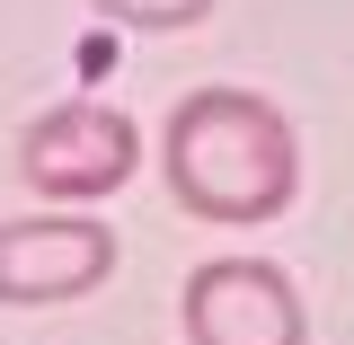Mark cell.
Returning a JSON list of instances; mask_svg holds the SVG:
<instances>
[{"label":"cell","instance_id":"6da1fadb","mask_svg":"<svg viewBox=\"0 0 354 345\" xmlns=\"http://www.w3.org/2000/svg\"><path fill=\"white\" fill-rule=\"evenodd\" d=\"M160 177L195 221L248 230L301 195V142L248 88H195V97H177L169 133H160Z\"/></svg>","mask_w":354,"mask_h":345},{"label":"cell","instance_id":"7a4b0ae2","mask_svg":"<svg viewBox=\"0 0 354 345\" xmlns=\"http://www.w3.org/2000/svg\"><path fill=\"white\" fill-rule=\"evenodd\" d=\"M142 169V124L106 97H71V106H44L36 124L18 133V177L53 195V204H97Z\"/></svg>","mask_w":354,"mask_h":345},{"label":"cell","instance_id":"3957f363","mask_svg":"<svg viewBox=\"0 0 354 345\" xmlns=\"http://www.w3.org/2000/svg\"><path fill=\"white\" fill-rule=\"evenodd\" d=\"M186 345H310V310L292 274L266 257H204L177 292Z\"/></svg>","mask_w":354,"mask_h":345},{"label":"cell","instance_id":"277c9868","mask_svg":"<svg viewBox=\"0 0 354 345\" xmlns=\"http://www.w3.org/2000/svg\"><path fill=\"white\" fill-rule=\"evenodd\" d=\"M115 274V230L88 213H36V221H0V301L9 310H53L80 301Z\"/></svg>","mask_w":354,"mask_h":345},{"label":"cell","instance_id":"5b68a950","mask_svg":"<svg viewBox=\"0 0 354 345\" xmlns=\"http://www.w3.org/2000/svg\"><path fill=\"white\" fill-rule=\"evenodd\" d=\"M97 18H115L133 36H186V27H204L213 18V0H88Z\"/></svg>","mask_w":354,"mask_h":345}]
</instances>
